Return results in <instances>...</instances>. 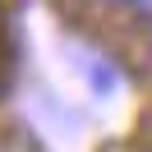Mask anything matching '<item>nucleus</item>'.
<instances>
[{"instance_id":"f257e3e1","label":"nucleus","mask_w":152,"mask_h":152,"mask_svg":"<svg viewBox=\"0 0 152 152\" xmlns=\"http://www.w3.org/2000/svg\"><path fill=\"white\" fill-rule=\"evenodd\" d=\"M124 5H129V14H134L138 23H148V28H152V0H124Z\"/></svg>"}]
</instances>
